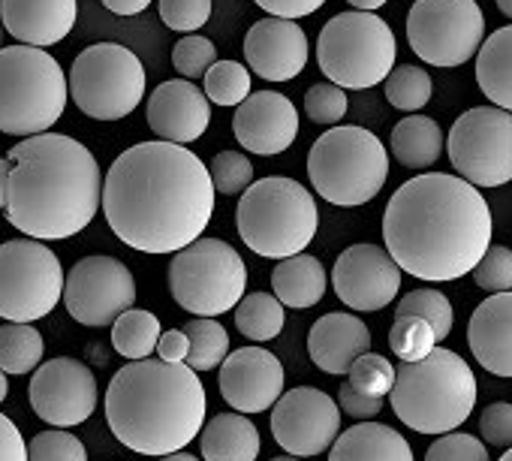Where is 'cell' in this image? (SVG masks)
<instances>
[{
	"label": "cell",
	"mask_w": 512,
	"mask_h": 461,
	"mask_svg": "<svg viewBox=\"0 0 512 461\" xmlns=\"http://www.w3.org/2000/svg\"><path fill=\"white\" fill-rule=\"evenodd\" d=\"M214 196L208 166L190 148L157 139L139 142L112 160L100 205L127 248L172 254L205 233Z\"/></svg>",
	"instance_id": "obj_1"
},
{
	"label": "cell",
	"mask_w": 512,
	"mask_h": 461,
	"mask_svg": "<svg viewBox=\"0 0 512 461\" xmlns=\"http://www.w3.org/2000/svg\"><path fill=\"white\" fill-rule=\"evenodd\" d=\"M383 242L401 272L434 284L458 281L491 245V208L461 175L425 172L392 193Z\"/></svg>",
	"instance_id": "obj_2"
},
{
	"label": "cell",
	"mask_w": 512,
	"mask_h": 461,
	"mask_svg": "<svg viewBox=\"0 0 512 461\" xmlns=\"http://www.w3.org/2000/svg\"><path fill=\"white\" fill-rule=\"evenodd\" d=\"M7 160L13 169L4 211L19 233L64 242L91 226L103 199V175L82 142L46 130L13 145Z\"/></svg>",
	"instance_id": "obj_3"
},
{
	"label": "cell",
	"mask_w": 512,
	"mask_h": 461,
	"mask_svg": "<svg viewBox=\"0 0 512 461\" xmlns=\"http://www.w3.org/2000/svg\"><path fill=\"white\" fill-rule=\"evenodd\" d=\"M205 386L184 362L136 359L106 389V422L139 455L178 452L205 425Z\"/></svg>",
	"instance_id": "obj_4"
},
{
	"label": "cell",
	"mask_w": 512,
	"mask_h": 461,
	"mask_svg": "<svg viewBox=\"0 0 512 461\" xmlns=\"http://www.w3.org/2000/svg\"><path fill=\"white\" fill-rule=\"evenodd\" d=\"M476 377L470 365L446 350L434 347L419 362H401L389 401L395 416L419 434H446L464 425L476 404Z\"/></svg>",
	"instance_id": "obj_5"
},
{
	"label": "cell",
	"mask_w": 512,
	"mask_h": 461,
	"mask_svg": "<svg viewBox=\"0 0 512 461\" xmlns=\"http://www.w3.org/2000/svg\"><path fill=\"white\" fill-rule=\"evenodd\" d=\"M235 226L241 242L269 260H284L308 251L317 236L320 211L308 187L287 175H269L253 181L235 208Z\"/></svg>",
	"instance_id": "obj_6"
},
{
	"label": "cell",
	"mask_w": 512,
	"mask_h": 461,
	"mask_svg": "<svg viewBox=\"0 0 512 461\" xmlns=\"http://www.w3.org/2000/svg\"><path fill=\"white\" fill-rule=\"evenodd\" d=\"M64 67L37 46L0 49V133L37 136L52 130L67 106Z\"/></svg>",
	"instance_id": "obj_7"
},
{
	"label": "cell",
	"mask_w": 512,
	"mask_h": 461,
	"mask_svg": "<svg viewBox=\"0 0 512 461\" xmlns=\"http://www.w3.org/2000/svg\"><path fill=\"white\" fill-rule=\"evenodd\" d=\"M308 178L326 202L356 208L383 190L389 178V154L371 130L353 124L335 127L311 145Z\"/></svg>",
	"instance_id": "obj_8"
},
{
	"label": "cell",
	"mask_w": 512,
	"mask_h": 461,
	"mask_svg": "<svg viewBox=\"0 0 512 461\" xmlns=\"http://www.w3.org/2000/svg\"><path fill=\"white\" fill-rule=\"evenodd\" d=\"M395 34L377 13H341L326 22L317 40V64L323 76L350 91L380 85L395 67Z\"/></svg>",
	"instance_id": "obj_9"
},
{
	"label": "cell",
	"mask_w": 512,
	"mask_h": 461,
	"mask_svg": "<svg viewBox=\"0 0 512 461\" xmlns=\"http://www.w3.org/2000/svg\"><path fill=\"white\" fill-rule=\"evenodd\" d=\"M247 287L241 254L220 239H196L169 263V293L193 317H220L238 305Z\"/></svg>",
	"instance_id": "obj_10"
},
{
	"label": "cell",
	"mask_w": 512,
	"mask_h": 461,
	"mask_svg": "<svg viewBox=\"0 0 512 461\" xmlns=\"http://www.w3.org/2000/svg\"><path fill=\"white\" fill-rule=\"evenodd\" d=\"M67 91L88 118L121 121L142 106L145 67L130 49L118 43H97L73 61Z\"/></svg>",
	"instance_id": "obj_11"
},
{
	"label": "cell",
	"mask_w": 512,
	"mask_h": 461,
	"mask_svg": "<svg viewBox=\"0 0 512 461\" xmlns=\"http://www.w3.org/2000/svg\"><path fill=\"white\" fill-rule=\"evenodd\" d=\"M64 293V266L40 239L0 245V320L37 323L49 317Z\"/></svg>",
	"instance_id": "obj_12"
},
{
	"label": "cell",
	"mask_w": 512,
	"mask_h": 461,
	"mask_svg": "<svg viewBox=\"0 0 512 461\" xmlns=\"http://www.w3.org/2000/svg\"><path fill=\"white\" fill-rule=\"evenodd\" d=\"M485 40L476 0H416L407 16V43L431 67L467 64Z\"/></svg>",
	"instance_id": "obj_13"
},
{
	"label": "cell",
	"mask_w": 512,
	"mask_h": 461,
	"mask_svg": "<svg viewBox=\"0 0 512 461\" xmlns=\"http://www.w3.org/2000/svg\"><path fill=\"white\" fill-rule=\"evenodd\" d=\"M455 172L473 187H500L512 181V112L476 106L455 118L443 145Z\"/></svg>",
	"instance_id": "obj_14"
},
{
	"label": "cell",
	"mask_w": 512,
	"mask_h": 461,
	"mask_svg": "<svg viewBox=\"0 0 512 461\" xmlns=\"http://www.w3.org/2000/svg\"><path fill=\"white\" fill-rule=\"evenodd\" d=\"M61 302L67 314L88 329L112 326L127 308L136 305L133 272L115 257H85L64 275Z\"/></svg>",
	"instance_id": "obj_15"
},
{
	"label": "cell",
	"mask_w": 512,
	"mask_h": 461,
	"mask_svg": "<svg viewBox=\"0 0 512 461\" xmlns=\"http://www.w3.org/2000/svg\"><path fill=\"white\" fill-rule=\"evenodd\" d=\"M272 407V434L281 449L296 458L323 455L341 434V407L317 386L281 392Z\"/></svg>",
	"instance_id": "obj_16"
},
{
	"label": "cell",
	"mask_w": 512,
	"mask_h": 461,
	"mask_svg": "<svg viewBox=\"0 0 512 461\" xmlns=\"http://www.w3.org/2000/svg\"><path fill=\"white\" fill-rule=\"evenodd\" d=\"M31 407L52 428H76L97 410V377L94 371L73 359L58 356L40 362L31 377Z\"/></svg>",
	"instance_id": "obj_17"
},
{
	"label": "cell",
	"mask_w": 512,
	"mask_h": 461,
	"mask_svg": "<svg viewBox=\"0 0 512 461\" xmlns=\"http://www.w3.org/2000/svg\"><path fill=\"white\" fill-rule=\"evenodd\" d=\"M332 287L353 311H383L398 299L401 269L380 245H350L332 269Z\"/></svg>",
	"instance_id": "obj_18"
},
{
	"label": "cell",
	"mask_w": 512,
	"mask_h": 461,
	"mask_svg": "<svg viewBox=\"0 0 512 461\" xmlns=\"http://www.w3.org/2000/svg\"><path fill=\"white\" fill-rule=\"evenodd\" d=\"M217 389L238 413H263L284 392V365L266 347H238L220 362Z\"/></svg>",
	"instance_id": "obj_19"
},
{
	"label": "cell",
	"mask_w": 512,
	"mask_h": 461,
	"mask_svg": "<svg viewBox=\"0 0 512 461\" xmlns=\"http://www.w3.org/2000/svg\"><path fill=\"white\" fill-rule=\"evenodd\" d=\"M232 133L244 151L278 157L299 136V112L293 100L278 91H256L235 106Z\"/></svg>",
	"instance_id": "obj_20"
},
{
	"label": "cell",
	"mask_w": 512,
	"mask_h": 461,
	"mask_svg": "<svg viewBox=\"0 0 512 461\" xmlns=\"http://www.w3.org/2000/svg\"><path fill=\"white\" fill-rule=\"evenodd\" d=\"M244 61L266 82H293L308 64V37L296 19L269 16L247 31Z\"/></svg>",
	"instance_id": "obj_21"
},
{
	"label": "cell",
	"mask_w": 512,
	"mask_h": 461,
	"mask_svg": "<svg viewBox=\"0 0 512 461\" xmlns=\"http://www.w3.org/2000/svg\"><path fill=\"white\" fill-rule=\"evenodd\" d=\"M148 127L163 142L187 145L196 142L211 124V103L190 79L160 82L145 106Z\"/></svg>",
	"instance_id": "obj_22"
},
{
	"label": "cell",
	"mask_w": 512,
	"mask_h": 461,
	"mask_svg": "<svg viewBox=\"0 0 512 461\" xmlns=\"http://www.w3.org/2000/svg\"><path fill=\"white\" fill-rule=\"evenodd\" d=\"M76 0H0V22L25 46H55L76 28Z\"/></svg>",
	"instance_id": "obj_23"
},
{
	"label": "cell",
	"mask_w": 512,
	"mask_h": 461,
	"mask_svg": "<svg viewBox=\"0 0 512 461\" xmlns=\"http://www.w3.org/2000/svg\"><path fill=\"white\" fill-rule=\"evenodd\" d=\"M473 359L494 377H512V290L491 293L467 320Z\"/></svg>",
	"instance_id": "obj_24"
},
{
	"label": "cell",
	"mask_w": 512,
	"mask_h": 461,
	"mask_svg": "<svg viewBox=\"0 0 512 461\" xmlns=\"http://www.w3.org/2000/svg\"><path fill=\"white\" fill-rule=\"evenodd\" d=\"M371 350V332L356 314H326L308 332V356L311 362L332 377L350 371V365Z\"/></svg>",
	"instance_id": "obj_25"
},
{
	"label": "cell",
	"mask_w": 512,
	"mask_h": 461,
	"mask_svg": "<svg viewBox=\"0 0 512 461\" xmlns=\"http://www.w3.org/2000/svg\"><path fill=\"white\" fill-rule=\"evenodd\" d=\"M329 461H416L410 443L383 422H359L335 437Z\"/></svg>",
	"instance_id": "obj_26"
},
{
	"label": "cell",
	"mask_w": 512,
	"mask_h": 461,
	"mask_svg": "<svg viewBox=\"0 0 512 461\" xmlns=\"http://www.w3.org/2000/svg\"><path fill=\"white\" fill-rule=\"evenodd\" d=\"M199 449L202 461H256L260 431L244 413H217L202 425Z\"/></svg>",
	"instance_id": "obj_27"
},
{
	"label": "cell",
	"mask_w": 512,
	"mask_h": 461,
	"mask_svg": "<svg viewBox=\"0 0 512 461\" xmlns=\"http://www.w3.org/2000/svg\"><path fill=\"white\" fill-rule=\"evenodd\" d=\"M326 287H329V275L323 263L311 254L284 257L272 272V290L284 308H299V311L314 308L317 302H323Z\"/></svg>",
	"instance_id": "obj_28"
},
{
	"label": "cell",
	"mask_w": 512,
	"mask_h": 461,
	"mask_svg": "<svg viewBox=\"0 0 512 461\" xmlns=\"http://www.w3.org/2000/svg\"><path fill=\"white\" fill-rule=\"evenodd\" d=\"M476 82L497 109L512 112V25L482 40L476 52Z\"/></svg>",
	"instance_id": "obj_29"
},
{
	"label": "cell",
	"mask_w": 512,
	"mask_h": 461,
	"mask_svg": "<svg viewBox=\"0 0 512 461\" xmlns=\"http://www.w3.org/2000/svg\"><path fill=\"white\" fill-rule=\"evenodd\" d=\"M443 130L428 115H410L392 130V154L407 169H431L443 154Z\"/></svg>",
	"instance_id": "obj_30"
},
{
	"label": "cell",
	"mask_w": 512,
	"mask_h": 461,
	"mask_svg": "<svg viewBox=\"0 0 512 461\" xmlns=\"http://www.w3.org/2000/svg\"><path fill=\"white\" fill-rule=\"evenodd\" d=\"M235 311V329L247 338V341H272L284 332V305L278 302V296L269 293H247L238 299Z\"/></svg>",
	"instance_id": "obj_31"
},
{
	"label": "cell",
	"mask_w": 512,
	"mask_h": 461,
	"mask_svg": "<svg viewBox=\"0 0 512 461\" xmlns=\"http://www.w3.org/2000/svg\"><path fill=\"white\" fill-rule=\"evenodd\" d=\"M160 320L151 311H139V308H127L115 323H112V347L136 362V359H148L157 347L160 338Z\"/></svg>",
	"instance_id": "obj_32"
},
{
	"label": "cell",
	"mask_w": 512,
	"mask_h": 461,
	"mask_svg": "<svg viewBox=\"0 0 512 461\" xmlns=\"http://www.w3.org/2000/svg\"><path fill=\"white\" fill-rule=\"evenodd\" d=\"M43 335L31 323L0 326V371L28 374L43 362Z\"/></svg>",
	"instance_id": "obj_33"
},
{
	"label": "cell",
	"mask_w": 512,
	"mask_h": 461,
	"mask_svg": "<svg viewBox=\"0 0 512 461\" xmlns=\"http://www.w3.org/2000/svg\"><path fill=\"white\" fill-rule=\"evenodd\" d=\"M184 332L190 341L184 365L193 368L196 374L220 368V362L229 353V332L214 317H193L190 323H184Z\"/></svg>",
	"instance_id": "obj_34"
},
{
	"label": "cell",
	"mask_w": 512,
	"mask_h": 461,
	"mask_svg": "<svg viewBox=\"0 0 512 461\" xmlns=\"http://www.w3.org/2000/svg\"><path fill=\"white\" fill-rule=\"evenodd\" d=\"M383 82H386V100L398 112H419V109L428 106V100L434 94L431 76L422 67H416V64L392 67Z\"/></svg>",
	"instance_id": "obj_35"
},
{
	"label": "cell",
	"mask_w": 512,
	"mask_h": 461,
	"mask_svg": "<svg viewBox=\"0 0 512 461\" xmlns=\"http://www.w3.org/2000/svg\"><path fill=\"white\" fill-rule=\"evenodd\" d=\"M401 314H413V317H422L425 323H431V329H434V335H437V344L449 338L452 323H455V311H452L449 299H446L440 290H431V287L410 290V293L395 305V317H401Z\"/></svg>",
	"instance_id": "obj_36"
},
{
	"label": "cell",
	"mask_w": 512,
	"mask_h": 461,
	"mask_svg": "<svg viewBox=\"0 0 512 461\" xmlns=\"http://www.w3.org/2000/svg\"><path fill=\"white\" fill-rule=\"evenodd\" d=\"M202 79L205 97L214 106H238L250 94V70L241 61H214Z\"/></svg>",
	"instance_id": "obj_37"
},
{
	"label": "cell",
	"mask_w": 512,
	"mask_h": 461,
	"mask_svg": "<svg viewBox=\"0 0 512 461\" xmlns=\"http://www.w3.org/2000/svg\"><path fill=\"white\" fill-rule=\"evenodd\" d=\"M389 347L401 362H419L425 359L434 347H437V335L431 329V323H425L422 317L413 314H401L392 323L389 332Z\"/></svg>",
	"instance_id": "obj_38"
},
{
	"label": "cell",
	"mask_w": 512,
	"mask_h": 461,
	"mask_svg": "<svg viewBox=\"0 0 512 461\" xmlns=\"http://www.w3.org/2000/svg\"><path fill=\"white\" fill-rule=\"evenodd\" d=\"M208 175L217 193L238 196L253 184V163L238 151H220L208 163Z\"/></svg>",
	"instance_id": "obj_39"
},
{
	"label": "cell",
	"mask_w": 512,
	"mask_h": 461,
	"mask_svg": "<svg viewBox=\"0 0 512 461\" xmlns=\"http://www.w3.org/2000/svg\"><path fill=\"white\" fill-rule=\"evenodd\" d=\"M350 386L353 389H359V392H365V395H374V398H383V395H389V389H392V383H395V365L386 359V356H380V353H362L353 365H350Z\"/></svg>",
	"instance_id": "obj_40"
},
{
	"label": "cell",
	"mask_w": 512,
	"mask_h": 461,
	"mask_svg": "<svg viewBox=\"0 0 512 461\" xmlns=\"http://www.w3.org/2000/svg\"><path fill=\"white\" fill-rule=\"evenodd\" d=\"M28 461H88V449L67 428H49L28 443Z\"/></svg>",
	"instance_id": "obj_41"
},
{
	"label": "cell",
	"mask_w": 512,
	"mask_h": 461,
	"mask_svg": "<svg viewBox=\"0 0 512 461\" xmlns=\"http://www.w3.org/2000/svg\"><path fill=\"white\" fill-rule=\"evenodd\" d=\"M473 281L479 290L485 293H506L512 290V251L503 245H488V251L479 257V263L473 266Z\"/></svg>",
	"instance_id": "obj_42"
},
{
	"label": "cell",
	"mask_w": 512,
	"mask_h": 461,
	"mask_svg": "<svg viewBox=\"0 0 512 461\" xmlns=\"http://www.w3.org/2000/svg\"><path fill=\"white\" fill-rule=\"evenodd\" d=\"M214 61H217L214 43L205 40V37H199V34L181 37L175 43V49H172V64L181 73V79H202Z\"/></svg>",
	"instance_id": "obj_43"
},
{
	"label": "cell",
	"mask_w": 512,
	"mask_h": 461,
	"mask_svg": "<svg viewBox=\"0 0 512 461\" xmlns=\"http://www.w3.org/2000/svg\"><path fill=\"white\" fill-rule=\"evenodd\" d=\"M160 19L175 34H196L211 19V0H160Z\"/></svg>",
	"instance_id": "obj_44"
},
{
	"label": "cell",
	"mask_w": 512,
	"mask_h": 461,
	"mask_svg": "<svg viewBox=\"0 0 512 461\" xmlns=\"http://www.w3.org/2000/svg\"><path fill=\"white\" fill-rule=\"evenodd\" d=\"M305 115L314 124H341L347 115V94L332 82H320L305 94Z\"/></svg>",
	"instance_id": "obj_45"
},
{
	"label": "cell",
	"mask_w": 512,
	"mask_h": 461,
	"mask_svg": "<svg viewBox=\"0 0 512 461\" xmlns=\"http://www.w3.org/2000/svg\"><path fill=\"white\" fill-rule=\"evenodd\" d=\"M425 461H488V449L473 434L446 431L428 446Z\"/></svg>",
	"instance_id": "obj_46"
},
{
	"label": "cell",
	"mask_w": 512,
	"mask_h": 461,
	"mask_svg": "<svg viewBox=\"0 0 512 461\" xmlns=\"http://www.w3.org/2000/svg\"><path fill=\"white\" fill-rule=\"evenodd\" d=\"M479 434L491 446H512V404H488L479 416Z\"/></svg>",
	"instance_id": "obj_47"
},
{
	"label": "cell",
	"mask_w": 512,
	"mask_h": 461,
	"mask_svg": "<svg viewBox=\"0 0 512 461\" xmlns=\"http://www.w3.org/2000/svg\"><path fill=\"white\" fill-rule=\"evenodd\" d=\"M338 407H341L347 416H353V419H374V416H380V410H383V398L365 395V392L353 389V386L344 380L341 389H338Z\"/></svg>",
	"instance_id": "obj_48"
},
{
	"label": "cell",
	"mask_w": 512,
	"mask_h": 461,
	"mask_svg": "<svg viewBox=\"0 0 512 461\" xmlns=\"http://www.w3.org/2000/svg\"><path fill=\"white\" fill-rule=\"evenodd\" d=\"M253 4L278 19H305L311 13H317L326 0H253Z\"/></svg>",
	"instance_id": "obj_49"
},
{
	"label": "cell",
	"mask_w": 512,
	"mask_h": 461,
	"mask_svg": "<svg viewBox=\"0 0 512 461\" xmlns=\"http://www.w3.org/2000/svg\"><path fill=\"white\" fill-rule=\"evenodd\" d=\"M0 461H28V443L19 425L0 413Z\"/></svg>",
	"instance_id": "obj_50"
},
{
	"label": "cell",
	"mask_w": 512,
	"mask_h": 461,
	"mask_svg": "<svg viewBox=\"0 0 512 461\" xmlns=\"http://www.w3.org/2000/svg\"><path fill=\"white\" fill-rule=\"evenodd\" d=\"M154 350H157V356L163 362H184L187 359V350H190L187 332L184 329H166V332H160Z\"/></svg>",
	"instance_id": "obj_51"
},
{
	"label": "cell",
	"mask_w": 512,
	"mask_h": 461,
	"mask_svg": "<svg viewBox=\"0 0 512 461\" xmlns=\"http://www.w3.org/2000/svg\"><path fill=\"white\" fill-rule=\"evenodd\" d=\"M103 7L115 16H139L151 7V0H103Z\"/></svg>",
	"instance_id": "obj_52"
},
{
	"label": "cell",
	"mask_w": 512,
	"mask_h": 461,
	"mask_svg": "<svg viewBox=\"0 0 512 461\" xmlns=\"http://www.w3.org/2000/svg\"><path fill=\"white\" fill-rule=\"evenodd\" d=\"M10 169L13 163L7 157H0V208L7 205V196H10Z\"/></svg>",
	"instance_id": "obj_53"
},
{
	"label": "cell",
	"mask_w": 512,
	"mask_h": 461,
	"mask_svg": "<svg viewBox=\"0 0 512 461\" xmlns=\"http://www.w3.org/2000/svg\"><path fill=\"white\" fill-rule=\"evenodd\" d=\"M347 4L353 10H362V13H374V10H380L386 4V0H347Z\"/></svg>",
	"instance_id": "obj_54"
},
{
	"label": "cell",
	"mask_w": 512,
	"mask_h": 461,
	"mask_svg": "<svg viewBox=\"0 0 512 461\" xmlns=\"http://www.w3.org/2000/svg\"><path fill=\"white\" fill-rule=\"evenodd\" d=\"M157 461H199V458H196V455H190V452H184V449H178V452L157 455Z\"/></svg>",
	"instance_id": "obj_55"
},
{
	"label": "cell",
	"mask_w": 512,
	"mask_h": 461,
	"mask_svg": "<svg viewBox=\"0 0 512 461\" xmlns=\"http://www.w3.org/2000/svg\"><path fill=\"white\" fill-rule=\"evenodd\" d=\"M7 395H10V383H7V374L0 371V404L7 401Z\"/></svg>",
	"instance_id": "obj_56"
},
{
	"label": "cell",
	"mask_w": 512,
	"mask_h": 461,
	"mask_svg": "<svg viewBox=\"0 0 512 461\" xmlns=\"http://www.w3.org/2000/svg\"><path fill=\"white\" fill-rule=\"evenodd\" d=\"M494 4H497V10H500L506 19H512V0H494Z\"/></svg>",
	"instance_id": "obj_57"
},
{
	"label": "cell",
	"mask_w": 512,
	"mask_h": 461,
	"mask_svg": "<svg viewBox=\"0 0 512 461\" xmlns=\"http://www.w3.org/2000/svg\"><path fill=\"white\" fill-rule=\"evenodd\" d=\"M269 461H302V458H296V455L287 452V455H275V458H269Z\"/></svg>",
	"instance_id": "obj_58"
},
{
	"label": "cell",
	"mask_w": 512,
	"mask_h": 461,
	"mask_svg": "<svg viewBox=\"0 0 512 461\" xmlns=\"http://www.w3.org/2000/svg\"><path fill=\"white\" fill-rule=\"evenodd\" d=\"M497 461H512V446H509V449H506V452H503V455H500Z\"/></svg>",
	"instance_id": "obj_59"
},
{
	"label": "cell",
	"mask_w": 512,
	"mask_h": 461,
	"mask_svg": "<svg viewBox=\"0 0 512 461\" xmlns=\"http://www.w3.org/2000/svg\"><path fill=\"white\" fill-rule=\"evenodd\" d=\"M0 46H4V22H0Z\"/></svg>",
	"instance_id": "obj_60"
}]
</instances>
